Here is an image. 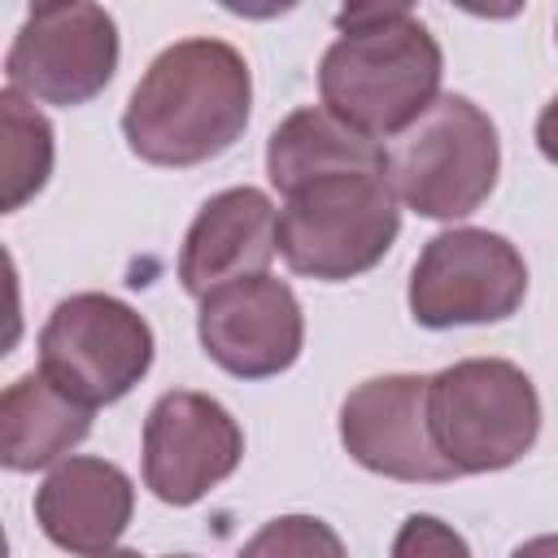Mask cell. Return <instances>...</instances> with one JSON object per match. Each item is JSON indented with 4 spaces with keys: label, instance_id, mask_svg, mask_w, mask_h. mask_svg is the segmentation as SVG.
Returning <instances> with one entry per match:
<instances>
[{
    "label": "cell",
    "instance_id": "603a6c76",
    "mask_svg": "<svg viewBox=\"0 0 558 558\" xmlns=\"http://www.w3.org/2000/svg\"><path fill=\"white\" fill-rule=\"evenodd\" d=\"M35 9H52V4H74V0H31Z\"/></svg>",
    "mask_w": 558,
    "mask_h": 558
},
{
    "label": "cell",
    "instance_id": "277c9868",
    "mask_svg": "<svg viewBox=\"0 0 558 558\" xmlns=\"http://www.w3.org/2000/svg\"><path fill=\"white\" fill-rule=\"evenodd\" d=\"M427 423L458 475L506 471L541 436V397L514 362L466 357L427 379Z\"/></svg>",
    "mask_w": 558,
    "mask_h": 558
},
{
    "label": "cell",
    "instance_id": "5bb4252c",
    "mask_svg": "<svg viewBox=\"0 0 558 558\" xmlns=\"http://www.w3.org/2000/svg\"><path fill=\"white\" fill-rule=\"evenodd\" d=\"M87 432L92 405L70 397L44 371H26L0 392V462L9 471L57 466Z\"/></svg>",
    "mask_w": 558,
    "mask_h": 558
},
{
    "label": "cell",
    "instance_id": "9a60e30c",
    "mask_svg": "<svg viewBox=\"0 0 558 558\" xmlns=\"http://www.w3.org/2000/svg\"><path fill=\"white\" fill-rule=\"evenodd\" d=\"M353 166H388V153L375 135L357 131L327 105L292 109L266 140V174L283 196L318 174Z\"/></svg>",
    "mask_w": 558,
    "mask_h": 558
},
{
    "label": "cell",
    "instance_id": "52a82bcc",
    "mask_svg": "<svg viewBox=\"0 0 558 558\" xmlns=\"http://www.w3.org/2000/svg\"><path fill=\"white\" fill-rule=\"evenodd\" d=\"M527 296L523 253L480 227H453L423 244L410 270V314L418 327H480L510 318Z\"/></svg>",
    "mask_w": 558,
    "mask_h": 558
},
{
    "label": "cell",
    "instance_id": "44dd1931",
    "mask_svg": "<svg viewBox=\"0 0 558 558\" xmlns=\"http://www.w3.org/2000/svg\"><path fill=\"white\" fill-rule=\"evenodd\" d=\"M536 148L558 166V96L541 109V118H536Z\"/></svg>",
    "mask_w": 558,
    "mask_h": 558
},
{
    "label": "cell",
    "instance_id": "8992f818",
    "mask_svg": "<svg viewBox=\"0 0 558 558\" xmlns=\"http://www.w3.org/2000/svg\"><path fill=\"white\" fill-rule=\"evenodd\" d=\"M153 366V327L109 292L65 296L39 331V371L83 405L122 401Z\"/></svg>",
    "mask_w": 558,
    "mask_h": 558
},
{
    "label": "cell",
    "instance_id": "7402d4cb",
    "mask_svg": "<svg viewBox=\"0 0 558 558\" xmlns=\"http://www.w3.org/2000/svg\"><path fill=\"white\" fill-rule=\"evenodd\" d=\"M449 4H458L462 13H475V17H488V22H506V17H514L527 0H449Z\"/></svg>",
    "mask_w": 558,
    "mask_h": 558
},
{
    "label": "cell",
    "instance_id": "3957f363",
    "mask_svg": "<svg viewBox=\"0 0 558 558\" xmlns=\"http://www.w3.org/2000/svg\"><path fill=\"white\" fill-rule=\"evenodd\" d=\"M445 52L423 22H384L344 31L318 65V96L357 131L388 140L401 135L440 96Z\"/></svg>",
    "mask_w": 558,
    "mask_h": 558
},
{
    "label": "cell",
    "instance_id": "d6986e66",
    "mask_svg": "<svg viewBox=\"0 0 558 558\" xmlns=\"http://www.w3.org/2000/svg\"><path fill=\"white\" fill-rule=\"evenodd\" d=\"M418 0H344L336 13V31H371L384 22H401Z\"/></svg>",
    "mask_w": 558,
    "mask_h": 558
},
{
    "label": "cell",
    "instance_id": "6da1fadb",
    "mask_svg": "<svg viewBox=\"0 0 558 558\" xmlns=\"http://www.w3.org/2000/svg\"><path fill=\"white\" fill-rule=\"evenodd\" d=\"M253 74L248 61L209 35L179 39L135 83L122 135L126 148L166 170H187L222 157L248 126Z\"/></svg>",
    "mask_w": 558,
    "mask_h": 558
},
{
    "label": "cell",
    "instance_id": "ba28073f",
    "mask_svg": "<svg viewBox=\"0 0 558 558\" xmlns=\"http://www.w3.org/2000/svg\"><path fill=\"white\" fill-rule=\"evenodd\" d=\"M118 52V22L100 4L74 0L31 13V22L13 35L4 74L22 96L74 109L109 87Z\"/></svg>",
    "mask_w": 558,
    "mask_h": 558
},
{
    "label": "cell",
    "instance_id": "2e32d148",
    "mask_svg": "<svg viewBox=\"0 0 558 558\" xmlns=\"http://www.w3.org/2000/svg\"><path fill=\"white\" fill-rule=\"evenodd\" d=\"M0 135H4V196L0 209H22L52 174V126L17 87L0 92Z\"/></svg>",
    "mask_w": 558,
    "mask_h": 558
},
{
    "label": "cell",
    "instance_id": "4fadbf2b",
    "mask_svg": "<svg viewBox=\"0 0 558 558\" xmlns=\"http://www.w3.org/2000/svg\"><path fill=\"white\" fill-rule=\"evenodd\" d=\"M135 514V484L105 458H61L35 488V523L70 554H105Z\"/></svg>",
    "mask_w": 558,
    "mask_h": 558
},
{
    "label": "cell",
    "instance_id": "ac0fdd59",
    "mask_svg": "<svg viewBox=\"0 0 558 558\" xmlns=\"http://www.w3.org/2000/svg\"><path fill=\"white\" fill-rule=\"evenodd\" d=\"M392 554H466V541L453 536L440 519L432 514H410L405 519V532L397 536Z\"/></svg>",
    "mask_w": 558,
    "mask_h": 558
},
{
    "label": "cell",
    "instance_id": "5b68a950",
    "mask_svg": "<svg viewBox=\"0 0 558 558\" xmlns=\"http://www.w3.org/2000/svg\"><path fill=\"white\" fill-rule=\"evenodd\" d=\"M501 144L493 118L466 96H436L388 148V179L405 209L453 222L497 187Z\"/></svg>",
    "mask_w": 558,
    "mask_h": 558
},
{
    "label": "cell",
    "instance_id": "7a4b0ae2",
    "mask_svg": "<svg viewBox=\"0 0 558 558\" xmlns=\"http://www.w3.org/2000/svg\"><path fill=\"white\" fill-rule=\"evenodd\" d=\"M401 231V196L388 166H353L318 174L283 196L279 253L288 270L344 283L384 262Z\"/></svg>",
    "mask_w": 558,
    "mask_h": 558
},
{
    "label": "cell",
    "instance_id": "7c38bea8",
    "mask_svg": "<svg viewBox=\"0 0 558 558\" xmlns=\"http://www.w3.org/2000/svg\"><path fill=\"white\" fill-rule=\"evenodd\" d=\"M279 253V209L262 187H227L201 205L179 248V283L187 296L262 275Z\"/></svg>",
    "mask_w": 558,
    "mask_h": 558
},
{
    "label": "cell",
    "instance_id": "ffe728a7",
    "mask_svg": "<svg viewBox=\"0 0 558 558\" xmlns=\"http://www.w3.org/2000/svg\"><path fill=\"white\" fill-rule=\"evenodd\" d=\"M227 13H235V17H248V22H266V17H283V13H292L301 0H218Z\"/></svg>",
    "mask_w": 558,
    "mask_h": 558
},
{
    "label": "cell",
    "instance_id": "8fae6325",
    "mask_svg": "<svg viewBox=\"0 0 558 558\" xmlns=\"http://www.w3.org/2000/svg\"><path fill=\"white\" fill-rule=\"evenodd\" d=\"M340 440L357 466L401 484H445L458 475L432 440L423 375H375L357 384L340 405Z\"/></svg>",
    "mask_w": 558,
    "mask_h": 558
},
{
    "label": "cell",
    "instance_id": "9c48e42d",
    "mask_svg": "<svg viewBox=\"0 0 558 558\" xmlns=\"http://www.w3.org/2000/svg\"><path fill=\"white\" fill-rule=\"evenodd\" d=\"M244 458V432L209 392H166L144 418V484L166 506H196Z\"/></svg>",
    "mask_w": 558,
    "mask_h": 558
},
{
    "label": "cell",
    "instance_id": "e0dca14e",
    "mask_svg": "<svg viewBox=\"0 0 558 558\" xmlns=\"http://www.w3.org/2000/svg\"><path fill=\"white\" fill-rule=\"evenodd\" d=\"M266 549H279V554H314V549H327V554H340V541L318 523V519H275L262 536L248 541V554H266Z\"/></svg>",
    "mask_w": 558,
    "mask_h": 558
},
{
    "label": "cell",
    "instance_id": "30bf717a",
    "mask_svg": "<svg viewBox=\"0 0 558 558\" xmlns=\"http://www.w3.org/2000/svg\"><path fill=\"white\" fill-rule=\"evenodd\" d=\"M196 336L209 362L235 379L283 375L305 344L296 292L275 275H244L201 296Z\"/></svg>",
    "mask_w": 558,
    "mask_h": 558
}]
</instances>
